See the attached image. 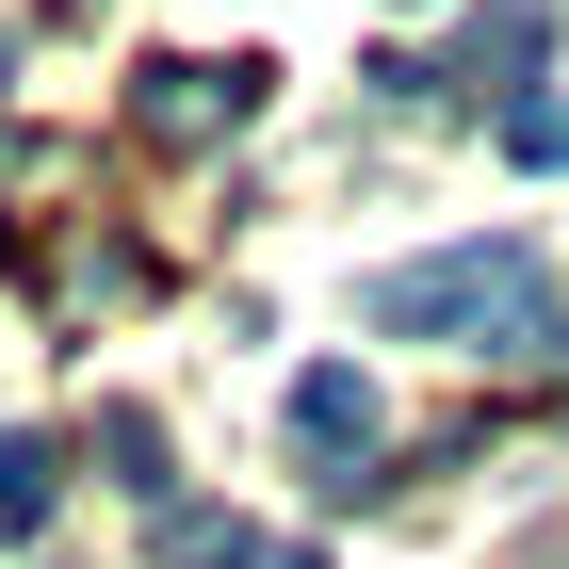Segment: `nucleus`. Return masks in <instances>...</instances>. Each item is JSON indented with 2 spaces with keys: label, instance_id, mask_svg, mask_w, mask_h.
Returning <instances> with one entry per match:
<instances>
[{
  "label": "nucleus",
  "instance_id": "f257e3e1",
  "mask_svg": "<svg viewBox=\"0 0 569 569\" xmlns=\"http://www.w3.org/2000/svg\"><path fill=\"white\" fill-rule=\"evenodd\" d=\"M358 326H375V342H488V326H505V358H553V342H569L553 277H537L521 244H439V261H391L375 293H358Z\"/></svg>",
  "mask_w": 569,
  "mask_h": 569
},
{
  "label": "nucleus",
  "instance_id": "f03ea898",
  "mask_svg": "<svg viewBox=\"0 0 569 569\" xmlns=\"http://www.w3.org/2000/svg\"><path fill=\"white\" fill-rule=\"evenodd\" d=\"M244 114H261V66H147V98H131L147 147H212V131H244Z\"/></svg>",
  "mask_w": 569,
  "mask_h": 569
},
{
  "label": "nucleus",
  "instance_id": "0eeeda50",
  "mask_svg": "<svg viewBox=\"0 0 569 569\" xmlns=\"http://www.w3.org/2000/svg\"><path fill=\"white\" fill-rule=\"evenodd\" d=\"M98 472H114L147 521H163V423H147V407H98Z\"/></svg>",
  "mask_w": 569,
  "mask_h": 569
},
{
  "label": "nucleus",
  "instance_id": "39448f33",
  "mask_svg": "<svg viewBox=\"0 0 569 569\" xmlns=\"http://www.w3.org/2000/svg\"><path fill=\"white\" fill-rule=\"evenodd\" d=\"M537 49H553V0H488V17H472V49H456V82H521V66H537Z\"/></svg>",
  "mask_w": 569,
  "mask_h": 569
},
{
  "label": "nucleus",
  "instance_id": "423d86ee",
  "mask_svg": "<svg viewBox=\"0 0 569 569\" xmlns=\"http://www.w3.org/2000/svg\"><path fill=\"white\" fill-rule=\"evenodd\" d=\"M66 505V439H0V537H49Z\"/></svg>",
  "mask_w": 569,
  "mask_h": 569
},
{
  "label": "nucleus",
  "instance_id": "20e7f679",
  "mask_svg": "<svg viewBox=\"0 0 569 569\" xmlns=\"http://www.w3.org/2000/svg\"><path fill=\"white\" fill-rule=\"evenodd\" d=\"M147 553H163V569H277V537L228 521V505H163V521H147Z\"/></svg>",
  "mask_w": 569,
  "mask_h": 569
},
{
  "label": "nucleus",
  "instance_id": "6e6552de",
  "mask_svg": "<svg viewBox=\"0 0 569 569\" xmlns=\"http://www.w3.org/2000/svg\"><path fill=\"white\" fill-rule=\"evenodd\" d=\"M505 163H537V179L569 163V98H505Z\"/></svg>",
  "mask_w": 569,
  "mask_h": 569
},
{
  "label": "nucleus",
  "instance_id": "7ed1b4c3",
  "mask_svg": "<svg viewBox=\"0 0 569 569\" xmlns=\"http://www.w3.org/2000/svg\"><path fill=\"white\" fill-rule=\"evenodd\" d=\"M293 439H309V456H375V439H391L375 375H342V358H326V375H293Z\"/></svg>",
  "mask_w": 569,
  "mask_h": 569
},
{
  "label": "nucleus",
  "instance_id": "1a4fd4ad",
  "mask_svg": "<svg viewBox=\"0 0 569 569\" xmlns=\"http://www.w3.org/2000/svg\"><path fill=\"white\" fill-rule=\"evenodd\" d=\"M0 82H17V33H0Z\"/></svg>",
  "mask_w": 569,
  "mask_h": 569
}]
</instances>
